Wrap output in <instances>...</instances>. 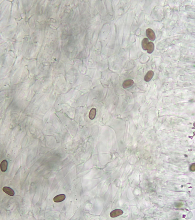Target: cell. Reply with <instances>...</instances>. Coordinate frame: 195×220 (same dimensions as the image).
Returning a JSON list of instances; mask_svg holds the SVG:
<instances>
[{"mask_svg":"<svg viewBox=\"0 0 195 220\" xmlns=\"http://www.w3.org/2000/svg\"><path fill=\"white\" fill-rule=\"evenodd\" d=\"M154 75V73L153 71L150 70L148 71L144 76V80H145L146 82H149L151 81Z\"/></svg>","mask_w":195,"mask_h":220,"instance_id":"obj_5","label":"cell"},{"mask_svg":"<svg viewBox=\"0 0 195 220\" xmlns=\"http://www.w3.org/2000/svg\"><path fill=\"white\" fill-rule=\"evenodd\" d=\"M149 43V40L147 38H144L143 39L142 41V47L144 50H147V47Z\"/></svg>","mask_w":195,"mask_h":220,"instance_id":"obj_10","label":"cell"},{"mask_svg":"<svg viewBox=\"0 0 195 220\" xmlns=\"http://www.w3.org/2000/svg\"><path fill=\"white\" fill-rule=\"evenodd\" d=\"M134 84V81L131 80H127L124 81L122 84L123 87L125 89L129 88L133 86Z\"/></svg>","mask_w":195,"mask_h":220,"instance_id":"obj_6","label":"cell"},{"mask_svg":"<svg viewBox=\"0 0 195 220\" xmlns=\"http://www.w3.org/2000/svg\"><path fill=\"white\" fill-rule=\"evenodd\" d=\"M97 113V110L95 108H93L91 109L89 114V118L90 119L93 120L95 117Z\"/></svg>","mask_w":195,"mask_h":220,"instance_id":"obj_9","label":"cell"},{"mask_svg":"<svg viewBox=\"0 0 195 220\" xmlns=\"http://www.w3.org/2000/svg\"><path fill=\"white\" fill-rule=\"evenodd\" d=\"M8 167V162L6 160H4L1 162L0 164V168L2 172H6Z\"/></svg>","mask_w":195,"mask_h":220,"instance_id":"obj_7","label":"cell"},{"mask_svg":"<svg viewBox=\"0 0 195 220\" xmlns=\"http://www.w3.org/2000/svg\"><path fill=\"white\" fill-rule=\"evenodd\" d=\"M194 126L195 127V122L194 123Z\"/></svg>","mask_w":195,"mask_h":220,"instance_id":"obj_12","label":"cell"},{"mask_svg":"<svg viewBox=\"0 0 195 220\" xmlns=\"http://www.w3.org/2000/svg\"><path fill=\"white\" fill-rule=\"evenodd\" d=\"M3 192L8 195L13 197L15 195V192L14 190L11 188L8 187H4L2 189Z\"/></svg>","mask_w":195,"mask_h":220,"instance_id":"obj_2","label":"cell"},{"mask_svg":"<svg viewBox=\"0 0 195 220\" xmlns=\"http://www.w3.org/2000/svg\"><path fill=\"white\" fill-rule=\"evenodd\" d=\"M154 45L153 42H149L147 47V50L148 53L151 54L154 51Z\"/></svg>","mask_w":195,"mask_h":220,"instance_id":"obj_8","label":"cell"},{"mask_svg":"<svg viewBox=\"0 0 195 220\" xmlns=\"http://www.w3.org/2000/svg\"><path fill=\"white\" fill-rule=\"evenodd\" d=\"M123 213V212L122 210L120 209H117L114 210L110 212V215L112 217H116L117 216L121 215Z\"/></svg>","mask_w":195,"mask_h":220,"instance_id":"obj_4","label":"cell"},{"mask_svg":"<svg viewBox=\"0 0 195 220\" xmlns=\"http://www.w3.org/2000/svg\"><path fill=\"white\" fill-rule=\"evenodd\" d=\"M190 170L193 172L195 171V164H193L191 165L190 167Z\"/></svg>","mask_w":195,"mask_h":220,"instance_id":"obj_11","label":"cell"},{"mask_svg":"<svg viewBox=\"0 0 195 220\" xmlns=\"http://www.w3.org/2000/svg\"><path fill=\"white\" fill-rule=\"evenodd\" d=\"M66 199L65 194H60L57 195L53 198V201L55 202H60L64 201Z\"/></svg>","mask_w":195,"mask_h":220,"instance_id":"obj_3","label":"cell"},{"mask_svg":"<svg viewBox=\"0 0 195 220\" xmlns=\"http://www.w3.org/2000/svg\"><path fill=\"white\" fill-rule=\"evenodd\" d=\"M146 36L149 40L152 41H154L156 39V35L154 31L152 29L148 28L146 31Z\"/></svg>","mask_w":195,"mask_h":220,"instance_id":"obj_1","label":"cell"}]
</instances>
